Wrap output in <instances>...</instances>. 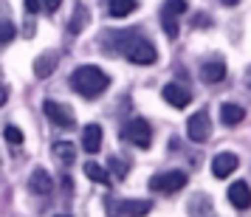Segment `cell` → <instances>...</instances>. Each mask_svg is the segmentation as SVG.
<instances>
[{"instance_id": "30bf717a", "label": "cell", "mask_w": 251, "mask_h": 217, "mask_svg": "<svg viewBox=\"0 0 251 217\" xmlns=\"http://www.w3.org/2000/svg\"><path fill=\"white\" fill-rule=\"evenodd\" d=\"M201 79L206 85H217V82L226 79V62L223 59H206L201 65Z\"/></svg>"}, {"instance_id": "603a6c76", "label": "cell", "mask_w": 251, "mask_h": 217, "mask_svg": "<svg viewBox=\"0 0 251 217\" xmlns=\"http://www.w3.org/2000/svg\"><path fill=\"white\" fill-rule=\"evenodd\" d=\"M161 9H167V12H172V14H178V17H181V14L186 12V0H167Z\"/></svg>"}, {"instance_id": "4316f807", "label": "cell", "mask_w": 251, "mask_h": 217, "mask_svg": "<svg viewBox=\"0 0 251 217\" xmlns=\"http://www.w3.org/2000/svg\"><path fill=\"white\" fill-rule=\"evenodd\" d=\"M59 3H62V0H43V6H46L48 12H57V9H59Z\"/></svg>"}, {"instance_id": "83f0119b", "label": "cell", "mask_w": 251, "mask_h": 217, "mask_svg": "<svg viewBox=\"0 0 251 217\" xmlns=\"http://www.w3.org/2000/svg\"><path fill=\"white\" fill-rule=\"evenodd\" d=\"M6 99H9V91H6V85H0V107L6 104Z\"/></svg>"}, {"instance_id": "9a60e30c", "label": "cell", "mask_w": 251, "mask_h": 217, "mask_svg": "<svg viewBox=\"0 0 251 217\" xmlns=\"http://www.w3.org/2000/svg\"><path fill=\"white\" fill-rule=\"evenodd\" d=\"M246 119V110L240 107V104H234V102H226L223 107H220V121L226 127H237L240 121Z\"/></svg>"}, {"instance_id": "d6986e66", "label": "cell", "mask_w": 251, "mask_h": 217, "mask_svg": "<svg viewBox=\"0 0 251 217\" xmlns=\"http://www.w3.org/2000/svg\"><path fill=\"white\" fill-rule=\"evenodd\" d=\"M85 175H88L91 181L102 183V186H107V183H110V175H107V169H104V167H99V164H93V161H88V164H85Z\"/></svg>"}, {"instance_id": "5bb4252c", "label": "cell", "mask_w": 251, "mask_h": 217, "mask_svg": "<svg viewBox=\"0 0 251 217\" xmlns=\"http://www.w3.org/2000/svg\"><path fill=\"white\" fill-rule=\"evenodd\" d=\"M57 62L59 57L54 54V51H46V54H40L34 62V73H37V79H48L51 73H54V68H57Z\"/></svg>"}, {"instance_id": "ac0fdd59", "label": "cell", "mask_w": 251, "mask_h": 217, "mask_svg": "<svg viewBox=\"0 0 251 217\" xmlns=\"http://www.w3.org/2000/svg\"><path fill=\"white\" fill-rule=\"evenodd\" d=\"M88 20H91V17H88V9H85V6H76V9H74V17H71V23H68V31L71 34H79L82 28L88 25Z\"/></svg>"}, {"instance_id": "7c38bea8", "label": "cell", "mask_w": 251, "mask_h": 217, "mask_svg": "<svg viewBox=\"0 0 251 217\" xmlns=\"http://www.w3.org/2000/svg\"><path fill=\"white\" fill-rule=\"evenodd\" d=\"M28 189L37 194H51L54 192V181H51V175H48L43 167H37L34 172H31V178H28Z\"/></svg>"}, {"instance_id": "4fadbf2b", "label": "cell", "mask_w": 251, "mask_h": 217, "mask_svg": "<svg viewBox=\"0 0 251 217\" xmlns=\"http://www.w3.org/2000/svg\"><path fill=\"white\" fill-rule=\"evenodd\" d=\"M82 149L91 152V155L102 149V127L99 124H88L82 130Z\"/></svg>"}, {"instance_id": "8fae6325", "label": "cell", "mask_w": 251, "mask_h": 217, "mask_svg": "<svg viewBox=\"0 0 251 217\" xmlns=\"http://www.w3.org/2000/svg\"><path fill=\"white\" fill-rule=\"evenodd\" d=\"M237 155L234 152H220V155H215V161H212V175L215 178H228L231 172L237 169Z\"/></svg>"}, {"instance_id": "f546056e", "label": "cell", "mask_w": 251, "mask_h": 217, "mask_svg": "<svg viewBox=\"0 0 251 217\" xmlns=\"http://www.w3.org/2000/svg\"><path fill=\"white\" fill-rule=\"evenodd\" d=\"M249 88H251V79H249Z\"/></svg>"}, {"instance_id": "277c9868", "label": "cell", "mask_w": 251, "mask_h": 217, "mask_svg": "<svg viewBox=\"0 0 251 217\" xmlns=\"http://www.w3.org/2000/svg\"><path fill=\"white\" fill-rule=\"evenodd\" d=\"M122 138L130 141V144H136V147H141V149H147L150 141H152V127L144 119H133V121H127L122 127Z\"/></svg>"}, {"instance_id": "e0dca14e", "label": "cell", "mask_w": 251, "mask_h": 217, "mask_svg": "<svg viewBox=\"0 0 251 217\" xmlns=\"http://www.w3.org/2000/svg\"><path fill=\"white\" fill-rule=\"evenodd\" d=\"M107 12L113 17H127L136 12V0H107Z\"/></svg>"}, {"instance_id": "d4e9b609", "label": "cell", "mask_w": 251, "mask_h": 217, "mask_svg": "<svg viewBox=\"0 0 251 217\" xmlns=\"http://www.w3.org/2000/svg\"><path fill=\"white\" fill-rule=\"evenodd\" d=\"M110 169H113L116 178H125V175H127V167H125L119 158H110Z\"/></svg>"}, {"instance_id": "ba28073f", "label": "cell", "mask_w": 251, "mask_h": 217, "mask_svg": "<svg viewBox=\"0 0 251 217\" xmlns=\"http://www.w3.org/2000/svg\"><path fill=\"white\" fill-rule=\"evenodd\" d=\"M43 107H46V116L51 119V121H54V124L65 127V130H71V127L76 124V121H74V113H71V110L65 107V104H59V102H51V99H46V104H43Z\"/></svg>"}, {"instance_id": "484cf974", "label": "cell", "mask_w": 251, "mask_h": 217, "mask_svg": "<svg viewBox=\"0 0 251 217\" xmlns=\"http://www.w3.org/2000/svg\"><path fill=\"white\" fill-rule=\"evenodd\" d=\"M40 6H43V0H25V12L28 14H37L40 12Z\"/></svg>"}, {"instance_id": "5b68a950", "label": "cell", "mask_w": 251, "mask_h": 217, "mask_svg": "<svg viewBox=\"0 0 251 217\" xmlns=\"http://www.w3.org/2000/svg\"><path fill=\"white\" fill-rule=\"evenodd\" d=\"M209 133H212V124H209V113L206 110H198V113L186 121V136L192 138V141H206L209 138Z\"/></svg>"}, {"instance_id": "cb8c5ba5", "label": "cell", "mask_w": 251, "mask_h": 217, "mask_svg": "<svg viewBox=\"0 0 251 217\" xmlns=\"http://www.w3.org/2000/svg\"><path fill=\"white\" fill-rule=\"evenodd\" d=\"M14 37V23H0V43H9Z\"/></svg>"}, {"instance_id": "9c48e42d", "label": "cell", "mask_w": 251, "mask_h": 217, "mask_svg": "<svg viewBox=\"0 0 251 217\" xmlns=\"http://www.w3.org/2000/svg\"><path fill=\"white\" fill-rule=\"evenodd\" d=\"M228 203L234 206V209H240V212H246V209H251V189L246 181H237L228 186Z\"/></svg>"}, {"instance_id": "f1b7e54d", "label": "cell", "mask_w": 251, "mask_h": 217, "mask_svg": "<svg viewBox=\"0 0 251 217\" xmlns=\"http://www.w3.org/2000/svg\"><path fill=\"white\" fill-rule=\"evenodd\" d=\"M223 3H226V6H234V3H240V0H223Z\"/></svg>"}, {"instance_id": "44dd1931", "label": "cell", "mask_w": 251, "mask_h": 217, "mask_svg": "<svg viewBox=\"0 0 251 217\" xmlns=\"http://www.w3.org/2000/svg\"><path fill=\"white\" fill-rule=\"evenodd\" d=\"M3 136H6V141L14 144V147H20V144H23V130H20V127H14V124L6 127V130H3Z\"/></svg>"}, {"instance_id": "52a82bcc", "label": "cell", "mask_w": 251, "mask_h": 217, "mask_svg": "<svg viewBox=\"0 0 251 217\" xmlns=\"http://www.w3.org/2000/svg\"><path fill=\"white\" fill-rule=\"evenodd\" d=\"M161 96H164V102H170L172 107H178V110H183L186 104L192 102V93H189V88H183L181 82H170V85H164Z\"/></svg>"}, {"instance_id": "3957f363", "label": "cell", "mask_w": 251, "mask_h": 217, "mask_svg": "<svg viewBox=\"0 0 251 217\" xmlns=\"http://www.w3.org/2000/svg\"><path fill=\"white\" fill-rule=\"evenodd\" d=\"M183 186H186V172H181V169H167V172H158V175L150 178V189L161 192V194L181 192Z\"/></svg>"}, {"instance_id": "7402d4cb", "label": "cell", "mask_w": 251, "mask_h": 217, "mask_svg": "<svg viewBox=\"0 0 251 217\" xmlns=\"http://www.w3.org/2000/svg\"><path fill=\"white\" fill-rule=\"evenodd\" d=\"M189 212H195V215H209V212H212L209 197H203V194H201L198 200H192V203H189Z\"/></svg>"}, {"instance_id": "7a4b0ae2", "label": "cell", "mask_w": 251, "mask_h": 217, "mask_svg": "<svg viewBox=\"0 0 251 217\" xmlns=\"http://www.w3.org/2000/svg\"><path fill=\"white\" fill-rule=\"evenodd\" d=\"M107 85H110V76L102 68H96V65H82V68H76L71 73V88L76 93H82L85 99H96L99 93L107 91Z\"/></svg>"}, {"instance_id": "6da1fadb", "label": "cell", "mask_w": 251, "mask_h": 217, "mask_svg": "<svg viewBox=\"0 0 251 217\" xmlns=\"http://www.w3.org/2000/svg\"><path fill=\"white\" fill-rule=\"evenodd\" d=\"M104 46L116 54H122L125 59H130V62H136V65H152L158 59L155 46L150 40H144L138 31H107Z\"/></svg>"}, {"instance_id": "ffe728a7", "label": "cell", "mask_w": 251, "mask_h": 217, "mask_svg": "<svg viewBox=\"0 0 251 217\" xmlns=\"http://www.w3.org/2000/svg\"><path fill=\"white\" fill-rule=\"evenodd\" d=\"M161 25H164V31H167V37H170V40H175V37H178V14L161 9Z\"/></svg>"}, {"instance_id": "2e32d148", "label": "cell", "mask_w": 251, "mask_h": 217, "mask_svg": "<svg viewBox=\"0 0 251 217\" xmlns=\"http://www.w3.org/2000/svg\"><path fill=\"white\" fill-rule=\"evenodd\" d=\"M54 155H57L59 164L71 167V164L76 161V147H74L71 141H57V144H54Z\"/></svg>"}, {"instance_id": "8992f818", "label": "cell", "mask_w": 251, "mask_h": 217, "mask_svg": "<svg viewBox=\"0 0 251 217\" xmlns=\"http://www.w3.org/2000/svg\"><path fill=\"white\" fill-rule=\"evenodd\" d=\"M107 209L113 212V215H127V217H138V215H147L152 203L150 200H110Z\"/></svg>"}]
</instances>
